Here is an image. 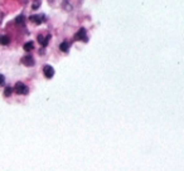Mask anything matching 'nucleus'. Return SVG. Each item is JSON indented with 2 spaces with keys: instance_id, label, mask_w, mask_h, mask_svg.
Wrapping results in <instances>:
<instances>
[{
  "instance_id": "f257e3e1",
  "label": "nucleus",
  "mask_w": 184,
  "mask_h": 171,
  "mask_svg": "<svg viewBox=\"0 0 184 171\" xmlns=\"http://www.w3.org/2000/svg\"><path fill=\"white\" fill-rule=\"evenodd\" d=\"M14 92L18 94H28L29 88L23 83V82H17L14 86Z\"/></svg>"
},
{
  "instance_id": "9d476101",
  "label": "nucleus",
  "mask_w": 184,
  "mask_h": 171,
  "mask_svg": "<svg viewBox=\"0 0 184 171\" xmlns=\"http://www.w3.org/2000/svg\"><path fill=\"white\" fill-rule=\"evenodd\" d=\"M24 20H25L24 15H19V17L15 19V24H17V25H23V24H24Z\"/></svg>"
},
{
  "instance_id": "423d86ee",
  "label": "nucleus",
  "mask_w": 184,
  "mask_h": 171,
  "mask_svg": "<svg viewBox=\"0 0 184 171\" xmlns=\"http://www.w3.org/2000/svg\"><path fill=\"white\" fill-rule=\"evenodd\" d=\"M43 73H44V76L47 77V78H52L53 76H54V69H53V67H51V65H44L43 67Z\"/></svg>"
},
{
  "instance_id": "9b49d317",
  "label": "nucleus",
  "mask_w": 184,
  "mask_h": 171,
  "mask_svg": "<svg viewBox=\"0 0 184 171\" xmlns=\"http://www.w3.org/2000/svg\"><path fill=\"white\" fill-rule=\"evenodd\" d=\"M12 92H13V88H12V87H7V88H5V91H4L5 97H9V96L12 94Z\"/></svg>"
},
{
  "instance_id": "7ed1b4c3",
  "label": "nucleus",
  "mask_w": 184,
  "mask_h": 171,
  "mask_svg": "<svg viewBox=\"0 0 184 171\" xmlns=\"http://www.w3.org/2000/svg\"><path fill=\"white\" fill-rule=\"evenodd\" d=\"M20 62L24 64V65H27V67H33L34 65V58L32 57V55H24L22 59H20Z\"/></svg>"
},
{
  "instance_id": "0eeeda50",
  "label": "nucleus",
  "mask_w": 184,
  "mask_h": 171,
  "mask_svg": "<svg viewBox=\"0 0 184 171\" xmlns=\"http://www.w3.org/2000/svg\"><path fill=\"white\" fill-rule=\"evenodd\" d=\"M10 43V37L9 36H0V44L2 45H8Z\"/></svg>"
},
{
  "instance_id": "20e7f679",
  "label": "nucleus",
  "mask_w": 184,
  "mask_h": 171,
  "mask_svg": "<svg viewBox=\"0 0 184 171\" xmlns=\"http://www.w3.org/2000/svg\"><path fill=\"white\" fill-rule=\"evenodd\" d=\"M49 39H51V34H46V36H43V34H39V36H38V42H39V44L42 47H47Z\"/></svg>"
},
{
  "instance_id": "6e6552de",
  "label": "nucleus",
  "mask_w": 184,
  "mask_h": 171,
  "mask_svg": "<svg viewBox=\"0 0 184 171\" xmlns=\"http://www.w3.org/2000/svg\"><path fill=\"white\" fill-rule=\"evenodd\" d=\"M23 48H24L25 52H30V50L34 48V43H33V42H27V43L23 45Z\"/></svg>"
},
{
  "instance_id": "ddd939ff",
  "label": "nucleus",
  "mask_w": 184,
  "mask_h": 171,
  "mask_svg": "<svg viewBox=\"0 0 184 171\" xmlns=\"http://www.w3.org/2000/svg\"><path fill=\"white\" fill-rule=\"evenodd\" d=\"M5 83V77L3 74H0V86H3Z\"/></svg>"
},
{
  "instance_id": "f03ea898",
  "label": "nucleus",
  "mask_w": 184,
  "mask_h": 171,
  "mask_svg": "<svg viewBox=\"0 0 184 171\" xmlns=\"http://www.w3.org/2000/svg\"><path fill=\"white\" fill-rule=\"evenodd\" d=\"M87 31L85 28H81L76 34H75V40H83V42H87L88 38H87Z\"/></svg>"
},
{
  "instance_id": "f8f14e48",
  "label": "nucleus",
  "mask_w": 184,
  "mask_h": 171,
  "mask_svg": "<svg viewBox=\"0 0 184 171\" xmlns=\"http://www.w3.org/2000/svg\"><path fill=\"white\" fill-rule=\"evenodd\" d=\"M39 5H41V2H39V0H37V2L36 3H33V5H32V8L36 10V9H38L39 8Z\"/></svg>"
},
{
  "instance_id": "39448f33",
  "label": "nucleus",
  "mask_w": 184,
  "mask_h": 171,
  "mask_svg": "<svg viewBox=\"0 0 184 171\" xmlns=\"http://www.w3.org/2000/svg\"><path fill=\"white\" fill-rule=\"evenodd\" d=\"M44 19H46V17H44L43 14H39V15H30V18H29L30 21L34 23V24H37V25L42 24Z\"/></svg>"
},
{
  "instance_id": "1a4fd4ad",
  "label": "nucleus",
  "mask_w": 184,
  "mask_h": 171,
  "mask_svg": "<svg viewBox=\"0 0 184 171\" xmlns=\"http://www.w3.org/2000/svg\"><path fill=\"white\" fill-rule=\"evenodd\" d=\"M59 49L62 50V52H68L70 50V43L68 42H63V43H61V45H59Z\"/></svg>"
},
{
  "instance_id": "4468645a",
  "label": "nucleus",
  "mask_w": 184,
  "mask_h": 171,
  "mask_svg": "<svg viewBox=\"0 0 184 171\" xmlns=\"http://www.w3.org/2000/svg\"><path fill=\"white\" fill-rule=\"evenodd\" d=\"M4 18V15H3V13L2 12H0V21H2V19Z\"/></svg>"
}]
</instances>
